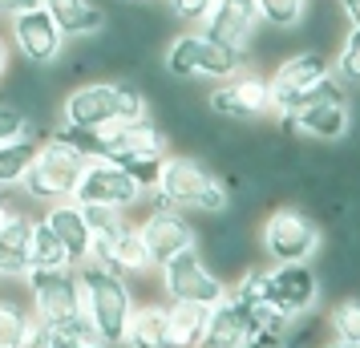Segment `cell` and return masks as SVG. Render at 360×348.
I'll return each instance as SVG.
<instances>
[{"label": "cell", "mask_w": 360, "mask_h": 348, "mask_svg": "<svg viewBox=\"0 0 360 348\" xmlns=\"http://www.w3.org/2000/svg\"><path fill=\"white\" fill-rule=\"evenodd\" d=\"M29 304L17 296H0V348H20L25 344V328H29Z\"/></svg>", "instance_id": "4316f807"}, {"label": "cell", "mask_w": 360, "mask_h": 348, "mask_svg": "<svg viewBox=\"0 0 360 348\" xmlns=\"http://www.w3.org/2000/svg\"><path fill=\"white\" fill-rule=\"evenodd\" d=\"M4 215H8V207H4V199H0V223H4Z\"/></svg>", "instance_id": "74e56055"}, {"label": "cell", "mask_w": 360, "mask_h": 348, "mask_svg": "<svg viewBox=\"0 0 360 348\" xmlns=\"http://www.w3.org/2000/svg\"><path fill=\"white\" fill-rule=\"evenodd\" d=\"M45 223H49V231L57 235V243H61V251H65V264L69 267H82L85 259H89V227H85V215L82 207L69 199V202H53V207H45Z\"/></svg>", "instance_id": "ac0fdd59"}, {"label": "cell", "mask_w": 360, "mask_h": 348, "mask_svg": "<svg viewBox=\"0 0 360 348\" xmlns=\"http://www.w3.org/2000/svg\"><path fill=\"white\" fill-rule=\"evenodd\" d=\"M283 130L292 138H308V142H344L348 130H352V105H348V94L336 77L320 82L311 94L288 105L283 114Z\"/></svg>", "instance_id": "277c9868"}, {"label": "cell", "mask_w": 360, "mask_h": 348, "mask_svg": "<svg viewBox=\"0 0 360 348\" xmlns=\"http://www.w3.org/2000/svg\"><path fill=\"white\" fill-rule=\"evenodd\" d=\"M85 264H98V267H105V271L122 276V280H146V276L158 271L134 223H126V227L114 231V235H98V239L89 243V259H85Z\"/></svg>", "instance_id": "9a60e30c"}, {"label": "cell", "mask_w": 360, "mask_h": 348, "mask_svg": "<svg viewBox=\"0 0 360 348\" xmlns=\"http://www.w3.org/2000/svg\"><path fill=\"white\" fill-rule=\"evenodd\" d=\"M316 348H360L356 340H340V336H328V340H320Z\"/></svg>", "instance_id": "d590c367"}, {"label": "cell", "mask_w": 360, "mask_h": 348, "mask_svg": "<svg viewBox=\"0 0 360 348\" xmlns=\"http://www.w3.org/2000/svg\"><path fill=\"white\" fill-rule=\"evenodd\" d=\"M29 235H33V219L25 211L4 215V223H0V280L29 276Z\"/></svg>", "instance_id": "ffe728a7"}, {"label": "cell", "mask_w": 360, "mask_h": 348, "mask_svg": "<svg viewBox=\"0 0 360 348\" xmlns=\"http://www.w3.org/2000/svg\"><path fill=\"white\" fill-rule=\"evenodd\" d=\"M146 199L138 183L110 158H89L82 170V183L73 191V202H94V207H117V211H130Z\"/></svg>", "instance_id": "5bb4252c"}, {"label": "cell", "mask_w": 360, "mask_h": 348, "mask_svg": "<svg viewBox=\"0 0 360 348\" xmlns=\"http://www.w3.org/2000/svg\"><path fill=\"white\" fill-rule=\"evenodd\" d=\"M340 13L348 20V29H360V0H340Z\"/></svg>", "instance_id": "e575fe53"}, {"label": "cell", "mask_w": 360, "mask_h": 348, "mask_svg": "<svg viewBox=\"0 0 360 348\" xmlns=\"http://www.w3.org/2000/svg\"><path fill=\"white\" fill-rule=\"evenodd\" d=\"M85 215V227H89V239H98V235H114L122 231L130 219H126V211H117V207H94V202H77Z\"/></svg>", "instance_id": "4dcf8cb0"}, {"label": "cell", "mask_w": 360, "mask_h": 348, "mask_svg": "<svg viewBox=\"0 0 360 348\" xmlns=\"http://www.w3.org/2000/svg\"><path fill=\"white\" fill-rule=\"evenodd\" d=\"M45 267H69L65 251L57 243V235L49 231L45 219H33V235H29V271H45Z\"/></svg>", "instance_id": "484cf974"}, {"label": "cell", "mask_w": 360, "mask_h": 348, "mask_svg": "<svg viewBox=\"0 0 360 348\" xmlns=\"http://www.w3.org/2000/svg\"><path fill=\"white\" fill-rule=\"evenodd\" d=\"M207 320H211V308L166 299V340H170V348H198Z\"/></svg>", "instance_id": "603a6c76"}, {"label": "cell", "mask_w": 360, "mask_h": 348, "mask_svg": "<svg viewBox=\"0 0 360 348\" xmlns=\"http://www.w3.org/2000/svg\"><path fill=\"white\" fill-rule=\"evenodd\" d=\"M41 8L65 33V41H85V37L105 33V13L94 0H41Z\"/></svg>", "instance_id": "44dd1931"}, {"label": "cell", "mask_w": 360, "mask_h": 348, "mask_svg": "<svg viewBox=\"0 0 360 348\" xmlns=\"http://www.w3.org/2000/svg\"><path fill=\"white\" fill-rule=\"evenodd\" d=\"M328 332L340 340H356L360 344V296H344L332 304L328 312Z\"/></svg>", "instance_id": "f546056e"}, {"label": "cell", "mask_w": 360, "mask_h": 348, "mask_svg": "<svg viewBox=\"0 0 360 348\" xmlns=\"http://www.w3.org/2000/svg\"><path fill=\"white\" fill-rule=\"evenodd\" d=\"M154 276H158L162 296L174 299V304H202V308H214V304H223L227 292H231V283L211 267V259L202 255V247H191V251H182V255H174V259H166Z\"/></svg>", "instance_id": "ba28073f"}, {"label": "cell", "mask_w": 360, "mask_h": 348, "mask_svg": "<svg viewBox=\"0 0 360 348\" xmlns=\"http://www.w3.org/2000/svg\"><path fill=\"white\" fill-rule=\"evenodd\" d=\"M320 243L324 231L304 207H276L259 223V251L267 264H311Z\"/></svg>", "instance_id": "52a82bcc"}, {"label": "cell", "mask_w": 360, "mask_h": 348, "mask_svg": "<svg viewBox=\"0 0 360 348\" xmlns=\"http://www.w3.org/2000/svg\"><path fill=\"white\" fill-rule=\"evenodd\" d=\"M162 65L179 82H227V77L247 69V53L227 49V45L211 41L207 33H198V29H186L166 45Z\"/></svg>", "instance_id": "5b68a950"}, {"label": "cell", "mask_w": 360, "mask_h": 348, "mask_svg": "<svg viewBox=\"0 0 360 348\" xmlns=\"http://www.w3.org/2000/svg\"><path fill=\"white\" fill-rule=\"evenodd\" d=\"M211 4L214 0H166V8H170V13H174V17L179 20H186V25H202V20H207V13H211Z\"/></svg>", "instance_id": "d6a6232c"}, {"label": "cell", "mask_w": 360, "mask_h": 348, "mask_svg": "<svg viewBox=\"0 0 360 348\" xmlns=\"http://www.w3.org/2000/svg\"><path fill=\"white\" fill-rule=\"evenodd\" d=\"M247 344H251V316L227 292V299L211 308V320H207V332H202L198 348H247Z\"/></svg>", "instance_id": "d6986e66"}, {"label": "cell", "mask_w": 360, "mask_h": 348, "mask_svg": "<svg viewBox=\"0 0 360 348\" xmlns=\"http://www.w3.org/2000/svg\"><path fill=\"white\" fill-rule=\"evenodd\" d=\"M134 227L142 235V243H146L154 267H162L166 259H174L182 251L198 247V231H195V223H191V215L179 211V207H166V202H158V199H154V207L146 211V219L134 223Z\"/></svg>", "instance_id": "7c38bea8"}, {"label": "cell", "mask_w": 360, "mask_h": 348, "mask_svg": "<svg viewBox=\"0 0 360 348\" xmlns=\"http://www.w3.org/2000/svg\"><path fill=\"white\" fill-rule=\"evenodd\" d=\"M154 199L166 207H179L186 215H227L231 186L223 174H214L211 166L191 154H166Z\"/></svg>", "instance_id": "6da1fadb"}, {"label": "cell", "mask_w": 360, "mask_h": 348, "mask_svg": "<svg viewBox=\"0 0 360 348\" xmlns=\"http://www.w3.org/2000/svg\"><path fill=\"white\" fill-rule=\"evenodd\" d=\"M29 288V312L41 324H65L73 316H82V280L77 267H45V271H29L25 276Z\"/></svg>", "instance_id": "30bf717a"}, {"label": "cell", "mask_w": 360, "mask_h": 348, "mask_svg": "<svg viewBox=\"0 0 360 348\" xmlns=\"http://www.w3.org/2000/svg\"><path fill=\"white\" fill-rule=\"evenodd\" d=\"M255 29H259V17H255L251 0H214L207 20L198 25V33H207L211 41L227 45V49H239V53L251 49Z\"/></svg>", "instance_id": "e0dca14e"}, {"label": "cell", "mask_w": 360, "mask_h": 348, "mask_svg": "<svg viewBox=\"0 0 360 348\" xmlns=\"http://www.w3.org/2000/svg\"><path fill=\"white\" fill-rule=\"evenodd\" d=\"M328 77H332V57L320 53V49H300V53H292L288 61H279V65L271 69V77H267L271 101H276V117L283 114L288 105H295L304 94H311L320 82H328Z\"/></svg>", "instance_id": "4fadbf2b"}, {"label": "cell", "mask_w": 360, "mask_h": 348, "mask_svg": "<svg viewBox=\"0 0 360 348\" xmlns=\"http://www.w3.org/2000/svg\"><path fill=\"white\" fill-rule=\"evenodd\" d=\"M77 280H82V316L94 324V332L105 344L122 348L130 312L138 304L130 280H122V276H114V271H105L98 264H82L77 267Z\"/></svg>", "instance_id": "3957f363"}, {"label": "cell", "mask_w": 360, "mask_h": 348, "mask_svg": "<svg viewBox=\"0 0 360 348\" xmlns=\"http://www.w3.org/2000/svg\"><path fill=\"white\" fill-rule=\"evenodd\" d=\"M41 0H0V17L4 20H13L17 13H29V8H37Z\"/></svg>", "instance_id": "836d02e7"}, {"label": "cell", "mask_w": 360, "mask_h": 348, "mask_svg": "<svg viewBox=\"0 0 360 348\" xmlns=\"http://www.w3.org/2000/svg\"><path fill=\"white\" fill-rule=\"evenodd\" d=\"M8 37H13V49L37 69L61 61V53H65V33L53 25V17L41 4L29 8V13H17V17L8 20Z\"/></svg>", "instance_id": "2e32d148"}, {"label": "cell", "mask_w": 360, "mask_h": 348, "mask_svg": "<svg viewBox=\"0 0 360 348\" xmlns=\"http://www.w3.org/2000/svg\"><path fill=\"white\" fill-rule=\"evenodd\" d=\"M4 73H8V41L0 37V82H4Z\"/></svg>", "instance_id": "8d00e7d4"}, {"label": "cell", "mask_w": 360, "mask_h": 348, "mask_svg": "<svg viewBox=\"0 0 360 348\" xmlns=\"http://www.w3.org/2000/svg\"><path fill=\"white\" fill-rule=\"evenodd\" d=\"M122 348H170V340H166V299L134 304Z\"/></svg>", "instance_id": "7402d4cb"}, {"label": "cell", "mask_w": 360, "mask_h": 348, "mask_svg": "<svg viewBox=\"0 0 360 348\" xmlns=\"http://www.w3.org/2000/svg\"><path fill=\"white\" fill-rule=\"evenodd\" d=\"M53 348H114V344H105L85 316H73V320L53 328Z\"/></svg>", "instance_id": "83f0119b"}, {"label": "cell", "mask_w": 360, "mask_h": 348, "mask_svg": "<svg viewBox=\"0 0 360 348\" xmlns=\"http://www.w3.org/2000/svg\"><path fill=\"white\" fill-rule=\"evenodd\" d=\"M150 105L130 82H85L69 89L61 101V126L69 130H110L134 117H146Z\"/></svg>", "instance_id": "7a4b0ae2"}, {"label": "cell", "mask_w": 360, "mask_h": 348, "mask_svg": "<svg viewBox=\"0 0 360 348\" xmlns=\"http://www.w3.org/2000/svg\"><path fill=\"white\" fill-rule=\"evenodd\" d=\"M255 4V17L267 29H279V33H292L300 29L311 13V0H251Z\"/></svg>", "instance_id": "d4e9b609"}, {"label": "cell", "mask_w": 360, "mask_h": 348, "mask_svg": "<svg viewBox=\"0 0 360 348\" xmlns=\"http://www.w3.org/2000/svg\"><path fill=\"white\" fill-rule=\"evenodd\" d=\"M211 114L227 117V122H259V117H276V101H271V85L263 73L243 69L227 82H219L211 89Z\"/></svg>", "instance_id": "8fae6325"}, {"label": "cell", "mask_w": 360, "mask_h": 348, "mask_svg": "<svg viewBox=\"0 0 360 348\" xmlns=\"http://www.w3.org/2000/svg\"><path fill=\"white\" fill-rule=\"evenodd\" d=\"M41 142H45V130H33V134H25V138H13V142L0 146V191L20 186V179L29 174Z\"/></svg>", "instance_id": "cb8c5ba5"}, {"label": "cell", "mask_w": 360, "mask_h": 348, "mask_svg": "<svg viewBox=\"0 0 360 348\" xmlns=\"http://www.w3.org/2000/svg\"><path fill=\"white\" fill-rule=\"evenodd\" d=\"M332 77L340 85H356L360 89V29H348L332 61Z\"/></svg>", "instance_id": "f1b7e54d"}, {"label": "cell", "mask_w": 360, "mask_h": 348, "mask_svg": "<svg viewBox=\"0 0 360 348\" xmlns=\"http://www.w3.org/2000/svg\"><path fill=\"white\" fill-rule=\"evenodd\" d=\"M324 283L316 276L311 264H267L263 276V308L283 320V324H300L316 312Z\"/></svg>", "instance_id": "9c48e42d"}, {"label": "cell", "mask_w": 360, "mask_h": 348, "mask_svg": "<svg viewBox=\"0 0 360 348\" xmlns=\"http://www.w3.org/2000/svg\"><path fill=\"white\" fill-rule=\"evenodd\" d=\"M33 117L25 114L20 105H8V101H0V146L4 142H13V138H25V134H33Z\"/></svg>", "instance_id": "1f68e13d"}, {"label": "cell", "mask_w": 360, "mask_h": 348, "mask_svg": "<svg viewBox=\"0 0 360 348\" xmlns=\"http://www.w3.org/2000/svg\"><path fill=\"white\" fill-rule=\"evenodd\" d=\"M85 162H89V158H85L77 146H69V142H61V138L45 134V142H41V150H37L29 174L20 179V191H25L33 202H41V207L69 202L73 191H77V183H82Z\"/></svg>", "instance_id": "8992f818"}]
</instances>
